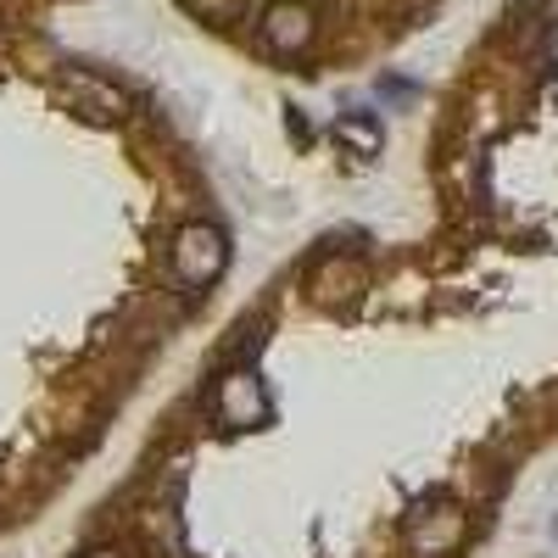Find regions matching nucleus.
<instances>
[{
    "label": "nucleus",
    "instance_id": "f257e3e1",
    "mask_svg": "<svg viewBox=\"0 0 558 558\" xmlns=\"http://www.w3.org/2000/svg\"><path fill=\"white\" fill-rule=\"evenodd\" d=\"M51 107L78 118V123H123L134 112V101L96 68H57L51 73Z\"/></svg>",
    "mask_w": 558,
    "mask_h": 558
},
{
    "label": "nucleus",
    "instance_id": "f03ea898",
    "mask_svg": "<svg viewBox=\"0 0 558 558\" xmlns=\"http://www.w3.org/2000/svg\"><path fill=\"white\" fill-rule=\"evenodd\" d=\"M470 536V514L447 497H430L408 514V553L413 558H452Z\"/></svg>",
    "mask_w": 558,
    "mask_h": 558
},
{
    "label": "nucleus",
    "instance_id": "7ed1b4c3",
    "mask_svg": "<svg viewBox=\"0 0 558 558\" xmlns=\"http://www.w3.org/2000/svg\"><path fill=\"white\" fill-rule=\"evenodd\" d=\"M229 263V241L218 223H184L173 235V274L184 291H207Z\"/></svg>",
    "mask_w": 558,
    "mask_h": 558
},
{
    "label": "nucleus",
    "instance_id": "20e7f679",
    "mask_svg": "<svg viewBox=\"0 0 558 558\" xmlns=\"http://www.w3.org/2000/svg\"><path fill=\"white\" fill-rule=\"evenodd\" d=\"M213 413H218L223 430H257V425H268V391H263V380L252 375V368H229V375L218 380Z\"/></svg>",
    "mask_w": 558,
    "mask_h": 558
},
{
    "label": "nucleus",
    "instance_id": "39448f33",
    "mask_svg": "<svg viewBox=\"0 0 558 558\" xmlns=\"http://www.w3.org/2000/svg\"><path fill=\"white\" fill-rule=\"evenodd\" d=\"M235 7H241V17H235V34H246V23L268 7V0H235ZM296 7H307L313 17H318V45L324 39H336L363 7H386V12H413L418 7V0H296Z\"/></svg>",
    "mask_w": 558,
    "mask_h": 558
},
{
    "label": "nucleus",
    "instance_id": "423d86ee",
    "mask_svg": "<svg viewBox=\"0 0 558 558\" xmlns=\"http://www.w3.org/2000/svg\"><path fill=\"white\" fill-rule=\"evenodd\" d=\"M352 291H363V268L352 257H324V268L313 274V296L324 302H347Z\"/></svg>",
    "mask_w": 558,
    "mask_h": 558
},
{
    "label": "nucleus",
    "instance_id": "0eeeda50",
    "mask_svg": "<svg viewBox=\"0 0 558 558\" xmlns=\"http://www.w3.org/2000/svg\"><path fill=\"white\" fill-rule=\"evenodd\" d=\"M341 134L352 140V146H363V151L380 146V129H375V123H341Z\"/></svg>",
    "mask_w": 558,
    "mask_h": 558
},
{
    "label": "nucleus",
    "instance_id": "6e6552de",
    "mask_svg": "<svg viewBox=\"0 0 558 558\" xmlns=\"http://www.w3.org/2000/svg\"><path fill=\"white\" fill-rule=\"evenodd\" d=\"M89 558H123V553L118 547H101V553H89Z\"/></svg>",
    "mask_w": 558,
    "mask_h": 558
},
{
    "label": "nucleus",
    "instance_id": "1a4fd4ad",
    "mask_svg": "<svg viewBox=\"0 0 558 558\" xmlns=\"http://www.w3.org/2000/svg\"><path fill=\"white\" fill-rule=\"evenodd\" d=\"M0 17H7V0H0Z\"/></svg>",
    "mask_w": 558,
    "mask_h": 558
}]
</instances>
